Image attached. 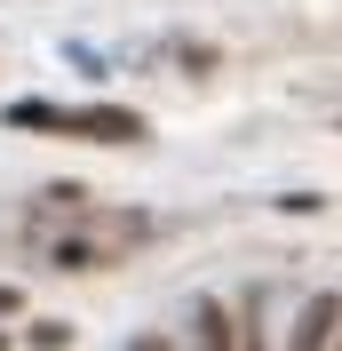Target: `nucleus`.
<instances>
[{
	"instance_id": "6e6552de",
	"label": "nucleus",
	"mask_w": 342,
	"mask_h": 351,
	"mask_svg": "<svg viewBox=\"0 0 342 351\" xmlns=\"http://www.w3.org/2000/svg\"><path fill=\"white\" fill-rule=\"evenodd\" d=\"M128 351H175V343H168V335H135Z\"/></svg>"
},
{
	"instance_id": "1a4fd4ad",
	"label": "nucleus",
	"mask_w": 342,
	"mask_h": 351,
	"mask_svg": "<svg viewBox=\"0 0 342 351\" xmlns=\"http://www.w3.org/2000/svg\"><path fill=\"white\" fill-rule=\"evenodd\" d=\"M8 311H24V295H16V287H0V319H8Z\"/></svg>"
},
{
	"instance_id": "0eeeda50",
	"label": "nucleus",
	"mask_w": 342,
	"mask_h": 351,
	"mask_svg": "<svg viewBox=\"0 0 342 351\" xmlns=\"http://www.w3.org/2000/svg\"><path fill=\"white\" fill-rule=\"evenodd\" d=\"M278 208H287V216H319L326 199H319V192H278Z\"/></svg>"
},
{
	"instance_id": "f03ea898",
	"label": "nucleus",
	"mask_w": 342,
	"mask_h": 351,
	"mask_svg": "<svg viewBox=\"0 0 342 351\" xmlns=\"http://www.w3.org/2000/svg\"><path fill=\"white\" fill-rule=\"evenodd\" d=\"M342 343V295L319 287V295H302L295 328H287V351H334Z\"/></svg>"
},
{
	"instance_id": "9b49d317",
	"label": "nucleus",
	"mask_w": 342,
	"mask_h": 351,
	"mask_svg": "<svg viewBox=\"0 0 342 351\" xmlns=\"http://www.w3.org/2000/svg\"><path fill=\"white\" fill-rule=\"evenodd\" d=\"M334 351H342V343H334Z\"/></svg>"
},
{
	"instance_id": "f257e3e1",
	"label": "nucleus",
	"mask_w": 342,
	"mask_h": 351,
	"mask_svg": "<svg viewBox=\"0 0 342 351\" xmlns=\"http://www.w3.org/2000/svg\"><path fill=\"white\" fill-rule=\"evenodd\" d=\"M72 136H88V144H144L151 120L135 104H72Z\"/></svg>"
},
{
	"instance_id": "20e7f679",
	"label": "nucleus",
	"mask_w": 342,
	"mask_h": 351,
	"mask_svg": "<svg viewBox=\"0 0 342 351\" xmlns=\"http://www.w3.org/2000/svg\"><path fill=\"white\" fill-rule=\"evenodd\" d=\"M0 120L24 128V136H72V104H48V96H16Z\"/></svg>"
},
{
	"instance_id": "39448f33",
	"label": "nucleus",
	"mask_w": 342,
	"mask_h": 351,
	"mask_svg": "<svg viewBox=\"0 0 342 351\" xmlns=\"http://www.w3.org/2000/svg\"><path fill=\"white\" fill-rule=\"evenodd\" d=\"M231 319H239V351H271V328H263V287H247V304H239Z\"/></svg>"
},
{
	"instance_id": "9d476101",
	"label": "nucleus",
	"mask_w": 342,
	"mask_h": 351,
	"mask_svg": "<svg viewBox=\"0 0 342 351\" xmlns=\"http://www.w3.org/2000/svg\"><path fill=\"white\" fill-rule=\"evenodd\" d=\"M0 351H16V335H8V328H0Z\"/></svg>"
},
{
	"instance_id": "423d86ee",
	"label": "nucleus",
	"mask_w": 342,
	"mask_h": 351,
	"mask_svg": "<svg viewBox=\"0 0 342 351\" xmlns=\"http://www.w3.org/2000/svg\"><path fill=\"white\" fill-rule=\"evenodd\" d=\"M24 351H72V319H32L24 328Z\"/></svg>"
},
{
	"instance_id": "7ed1b4c3",
	"label": "nucleus",
	"mask_w": 342,
	"mask_h": 351,
	"mask_svg": "<svg viewBox=\"0 0 342 351\" xmlns=\"http://www.w3.org/2000/svg\"><path fill=\"white\" fill-rule=\"evenodd\" d=\"M40 247H48L56 271H104V263H120V247L88 240V232H40Z\"/></svg>"
}]
</instances>
